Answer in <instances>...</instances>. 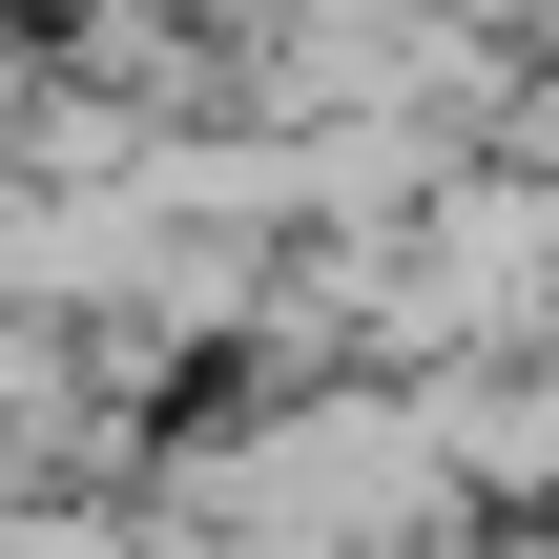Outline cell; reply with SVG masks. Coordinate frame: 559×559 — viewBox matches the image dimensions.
Segmentation results:
<instances>
[{
  "instance_id": "cell-1",
  "label": "cell",
  "mask_w": 559,
  "mask_h": 559,
  "mask_svg": "<svg viewBox=\"0 0 559 559\" xmlns=\"http://www.w3.org/2000/svg\"><path fill=\"white\" fill-rule=\"evenodd\" d=\"M436 436H456V477L539 498V477H559V373H519V394H436Z\"/></svg>"
},
{
  "instance_id": "cell-2",
  "label": "cell",
  "mask_w": 559,
  "mask_h": 559,
  "mask_svg": "<svg viewBox=\"0 0 559 559\" xmlns=\"http://www.w3.org/2000/svg\"><path fill=\"white\" fill-rule=\"evenodd\" d=\"M0 559H124V539H104V519H21Z\"/></svg>"
}]
</instances>
